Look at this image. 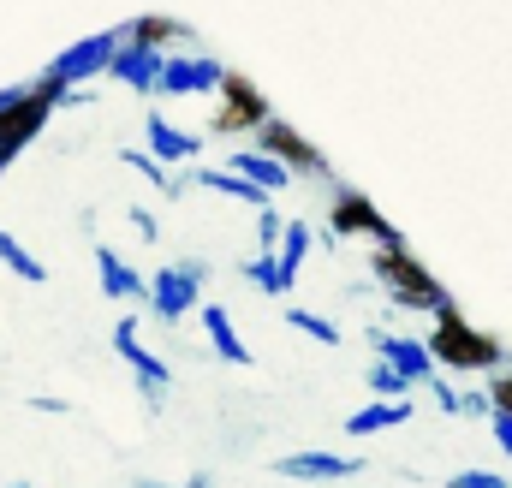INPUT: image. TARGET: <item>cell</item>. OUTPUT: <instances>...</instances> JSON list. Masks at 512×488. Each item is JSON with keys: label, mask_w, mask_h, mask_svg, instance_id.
<instances>
[{"label": "cell", "mask_w": 512, "mask_h": 488, "mask_svg": "<svg viewBox=\"0 0 512 488\" xmlns=\"http://www.w3.org/2000/svg\"><path fill=\"white\" fill-rule=\"evenodd\" d=\"M161 66H167V54H149V48H137V42H120L108 78L126 84L131 96H161Z\"/></svg>", "instance_id": "obj_12"}, {"label": "cell", "mask_w": 512, "mask_h": 488, "mask_svg": "<svg viewBox=\"0 0 512 488\" xmlns=\"http://www.w3.org/2000/svg\"><path fill=\"white\" fill-rule=\"evenodd\" d=\"M370 346H376V358H387L393 369H405L417 387H429L441 364H435V352H429V340H405V334H387V328H370Z\"/></svg>", "instance_id": "obj_10"}, {"label": "cell", "mask_w": 512, "mask_h": 488, "mask_svg": "<svg viewBox=\"0 0 512 488\" xmlns=\"http://www.w3.org/2000/svg\"><path fill=\"white\" fill-rule=\"evenodd\" d=\"M191 185H203V191H215V197H233V203H245V209H268V203H274V191H262L256 179L233 173V167H197Z\"/></svg>", "instance_id": "obj_15"}, {"label": "cell", "mask_w": 512, "mask_h": 488, "mask_svg": "<svg viewBox=\"0 0 512 488\" xmlns=\"http://www.w3.org/2000/svg\"><path fill=\"white\" fill-rule=\"evenodd\" d=\"M30 411H54V417H60V411H72V405H66V399H54V393H36V399H30Z\"/></svg>", "instance_id": "obj_32"}, {"label": "cell", "mask_w": 512, "mask_h": 488, "mask_svg": "<svg viewBox=\"0 0 512 488\" xmlns=\"http://www.w3.org/2000/svg\"><path fill=\"white\" fill-rule=\"evenodd\" d=\"M489 399H495V411H512V369L489 375Z\"/></svg>", "instance_id": "obj_29"}, {"label": "cell", "mask_w": 512, "mask_h": 488, "mask_svg": "<svg viewBox=\"0 0 512 488\" xmlns=\"http://www.w3.org/2000/svg\"><path fill=\"white\" fill-rule=\"evenodd\" d=\"M286 322L298 328V334H310L316 346H346V334L328 322V316H316V310H304V304H286Z\"/></svg>", "instance_id": "obj_24"}, {"label": "cell", "mask_w": 512, "mask_h": 488, "mask_svg": "<svg viewBox=\"0 0 512 488\" xmlns=\"http://www.w3.org/2000/svg\"><path fill=\"white\" fill-rule=\"evenodd\" d=\"M137 488H215V477H185V483H137Z\"/></svg>", "instance_id": "obj_33"}, {"label": "cell", "mask_w": 512, "mask_h": 488, "mask_svg": "<svg viewBox=\"0 0 512 488\" xmlns=\"http://www.w3.org/2000/svg\"><path fill=\"white\" fill-rule=\"evenodd\" d=\"M328 227H334V239H376L382 250H411L399 227H387V215L376 209V197H364L358 185H334V197H328Z\"/></svg>", "instance_id": "obj_5"}, {"label": "cell", "mask_w": 512, "mask_h": 488, "mask_svg": "<svg viewBox=\"0 0 512 488\" xmlns=\"http://www.w3.org/2000/svg\"><path fill=\"white\" fill-rule=\"evenodd\" d=\"M304 256H310V227H304V221H286V239H280V268H286V280H292V286H298Z\"/></svg>", "instance_id": "obj_25"}, {"label": "cell", "mask_w": 512, "mask_h": 488, "mask_svg": "<svg viewBox=\"0 0 512 488\" xmlns=\"http://www.w3.org/2000/svg\"><path fill=\"white\" fill-rule=\"evenodd\" d=\"M203 316V334H209V346H215V358H227V364H239V369H251L256 364V352L239 340V328H233V316H227V304H203L197 310Z\"/></svg>", "instance_id": "obj_17"}, {"label": "cell", "mask_w": 512, "mask_h": 488, "mask_svg": "<svg viewBox=\"0 0 512 488\" xmlns=\"http://www.w3.org/2000/svg\"><path fill=\"white\" fill-rule=\"evenodd\" d=\"M227 167H233V173H245V179H256V185H262V191H274V197L298 179L286 161H274V155H268V149H256V143H251V149H233V161H227Z\"/></svg>", "instance_id": "obj_18"}, {"label": "cell", "mask_w": 512, "mask_h": 488, "mask_svg": "<svg viewBox=\"0 0 512 488\" xmlns=\"http://www.w3.org/2000/svg\"><path fill=\"white\" fill-rule=\"evenodd\" d=\"M54 114V96L42 90V84H12V90H0V173L36 143V131L48 125Z\"/></svg>", "instance_id": "obj_3"}, {"label": "cell", "mask_w": 512, "mask_h": 488, "mask_svg": "<svg viewBox=\"0 0 512 488\" xmlns=\"http://www.w3.org/2000/svg\"><path fill=\"white\" fill-rule=\"evenodd\" d=\"M268 120H274L268 96L256 90L245 72H227V84H221V108H215L209 131H215V137H256Z\"/></svg>", "instance_id": "obj_6"}, {"label": "cell", "mask_w": 512, "mask_h": 488, "mask_svg": "<svg viewBox=\"0 0 512 488\" xmlns=\"http://www.w3.org/2000/svg\"><path fill=\"white\" fill-rule=\"evenodd\" d=\"M245 280H251L256 292H268V298H286V292H292V280H286L280 256H268V250H256V256H245Z\"/></svg>", "instance_id": "obj_21"}, {"label": "cell", "mask_w": 512, "mask_h": 488, "mask_svg": "<svg viewBox=\"0 0 512 488\" xmlns=\"http://www.w3.org/2000/svg\"><path fill=\"white\" fill-rule=\"evenodd\" d=\"M203 286H209V262L185 256V262H161L149 274V310L161 322H185L191 310H203Z\"/></svg>", "instance_id": "obj_4"}, {"label": "cell", "mask_w": 512, "mask_h": 488, "mask_svg": "<svg viewBox=\"0 0 512 488\" xmlns=\"http://www.w3.org/2000/svg\"><path fill=\"white\" fill-rule=\"evenodd\" d=\"M120 167H131L137 179H149L155 185V197L161 203H173V197H185V179L161 161V155H149V149H120Z\"/></svg>", "instance_id": "obj_19"}, {"label": "cell", "mask_w": 512, "mask_h": 488, "mask_svg": "<svg viewBox=\"0 0 512 488\" xmlns=\"http://www.w3.org/2000/svg\"><path fill=\"white\" fill-rule=\"evenodd\" d=\"M120 30H126V42L149 48V54H173L179 42H191V30H185L179 18H167V12H143V18L120 24Z\"/></svg>", "instance_id": "obj_16"}, {"label": "cell", "mask_w": 512, "mask_h": 488, "mask_svg": "<svg viewBox=\"0 0 512 488\" xmlns=\"http://www.w3.org/2000/svg\"><path fill=\"white\" fill-rule=\"evenodd\" d=\"M364 387H370L376 399H405V393H411L417 381H411L405 369H393V364H387V358H376V364L364 369Z\"/></svg>", "instance_id": "obj_23"}, {"label": "cell", "mask_w": 512, "mask_h": 488, "mask_svg": "<svg viewBox=\"0 0 512 488\" xmlns=\"http://www.w3.org/2000/svg\"><path fill=\"white\" fill-rule=\"evenodd\" d=\"M358 471L364 465L346 459V453H286V459H274V477H292V483H346Z\"/></svg>", "instance_id": "obj_11"}, {"label": "cell", "mask_w": 512, "mask_h": 488, "mask_svg": "<svg viewBox=\"0 0 512 488\" xmlns=\"http://www.w3.org/2000/svg\"><path fill=\"white\" fill-rule=\"evenodd\" d=\"M447 488H512V483L495 477V471H459V477H447Z\"/></svg>", "instance_id": "obj_28"}, {"label": "cell", "mask_w": 512, "mask_h": 488, "mask_svg": "<svg viewBox=\"0 0 512 488\" xmlns=\"http://www.w3.org/2000/svg\"><path fill=\"white\" fill-rule=\"evenodd\" d=\"M131 227H137V239L161 244V227H155V215H149V209H131Z\"/></svg>", "instance_id": "obj_30"}, {"label": "cell", "mask_w": 512, "mask_h": 488, "mask_svg": "<svg viewBox=\"0 0 512 488\" xmlns=\"http://www.w3.org/2000/svg\"><path fill=\"white\" fill-rule=\"evenodd\" d=\"M227 66L215 54H167L161 66V96H221Z\"/></svg>", "instance_id": "obj_9"}, {"label": "cell", "mask_w": 512, "mask_h": 488, "mask_svg": "<svg viewBox=\"0 0 512 488\" xmlns=\"http://www.w3.org/2000/svg\"><path fill=\"white\" fill-rule=\"evenodd\" d=\"M411 417V399H370L364 411L346 417V435H382V429H399Z\"/></svg>", "instance_id": "obj_20"}, {"label": "cell", "mask_w": 512, "mask_h": 488, "mask_svg": "<svg viewBox=\"0 0 512 488\" xmlns=\"http://www.w3.org/2000/svg\"><path fill=\"white\" fill-rule=\"evenodd\" d=\"M0 262H6V268H12V274L24 280V286H42V280H48L42 256H30V250H24V244L12 239V233H0Z\"/></svg>", "instance_id": "obj_22"}, {"label": "cell", "mask_w": 512, "mask_h": 488, "mask_svg": "<svg viewBox=\"0 0 512 488\" xmlns=\"http://www.w3.org/2000/svg\"><path fill=\"white\" fill-rule=\"evenodd\" d=\"M251 143H256V149H268L274 161H286L298 179H328V155H322V149H316V143H310L298 125L268 120V125H262V131L251 137Z\"/></svg>", "instance_id": "obj_7"}, {"label": "cell", "mask_w": 512, "mask_h": 488, "mask_svg": "<svg viewBox=\"0 0 512 488\" xmlns=\"http://www.w3.org/2000/svg\"><path fill=\"white\" fill-rule=\"evenodd\" d=\"M280 239H286V221H280L274 209H256V250L280 256Z\"/></svg>", "instance_id": "obj_26"}, {"label": "cell", "mask_w": 512, "mask_h": 488, "mask_svg": "<svg viewBox=\"0 0 512 488\" xmlns=\"http://www.w3.org/2000/svg\"><path fill=\"white\" fill-rule=\"evenodd\" d=\"M429 393H435V405H441L447 417H465V393H459V387H447V375H435V381H429Z\"/></svg>", "instance_id": "obj_27"}, {"label": "cell", "mask_w": 512, "mask_h": 488, "mask_svg": "<svg viewBox=\"0 0 512 488\" xmlns=\"http://www.w3.org/2000/svg\"><path fill=\"white\" fill-rule=\"evenodd\" d=\"M370 274L382 280V292L399 304V310H423V316H441V310H453V292L411 256V250H382L376 244V256H370Z\"/></svg>", "instance_id": "obj_1"}, {"label": "cell", "mask_w": 512, "mask_h": 488, "mask_svg": "<svg viewBox=\"0 0 512 488\" xmlns=\"http://www.w3.org/2000/svg\"><path fill=\"white\" fill-rule=\"evenodd\" d=\"M489 423H495V441H501V453L512 459V411H495Z\"/></svg>", "instance_id": "obj_31"}, {"label": "cell", "mask_w": 512, "mask_h": 488, "mask_svg": "<svg viewBox=\"0 0 512 488\" xmlns=\"http://www.w3.org/2000/svg\"><path fill=\"white\" fill-rule=\"evenodd\" d=\"M143 137H149V155H161L167 167H179V161H197V155H203V137H197V131H179L173 120H161L155 108H149V120H143Z\"/></svg>", "instance_id": "obj_13"}, {"label": "cell", "mask_w": 512, "mask_h": 488, "mask_svg": "<svg viewBox=\"0 0 512 488\" xmlns=\"http://www.w3.org/2000/svg\"><path fill=\"white\" fill-rule=\"evenodd\" d=\"M0 488H30V483H0Z\"/></svg>", "instance_id": "obj_34"}, {"label": "cell", "mask_w": 512, "mask_h": 488, "mask_svg": "<svg viewBox=\"0 0 512 488\" xmlns=\"http://www.w3.org/2000/svg\"><path fill=\"white\" fill-rule=\"evenodd\" d=\"M429 352H435V364H441V369H459V375H489V369H501V358H507V346H501L495 334L471 328V322L459 316V304L435 316Z\"/></svg>", "instance_id": "obj_2"}, {"label": "cell", "mask_w": 512, "mask_h": 488, "mask_svg": "<svg viewBox=\"0 0 512 488\" xmlns=\"http://www.w3.org/2000/svg\"><path fill=\"white\" fill-rule=\"evenodd\" d=\"M96 274H102V292L108 298H120V304H149V280L131 268L126 256H114V244H96Z\"/></svg>", "instance_id": "obj_14"}, {"label": "cell", "mask_w": 512, "mask_h": 488, "mask_svg": "<svg viewBox=\"0 0 512 488\" xmlns=\"http://www.w3.org/2000/svg\"><path fill=\"white\" fill-rule=\"evenodd\" d=\"M114 352L131 364L137 387H143V405H161V399H167V387H173V369H167L149 346H143V340H137V316H120V322H114Z\"/></svg>", "instance_id": "obj_8"}]
</instances>
